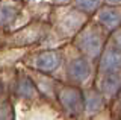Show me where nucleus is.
<instances>
[{
  "label": "nucleus",
  "mask_w": 121,
  "mask_h": 120,
  "mask_svg": "<svg viewBox=\"0 0 121 120\" xmlns=\"http://www.w3.org/2000/svg\"><path fill=\"white\" fill-rule=\"evenodd\" d=\"M59 100L68 112L77 114L82 110V91L74 87H62L59 90Z\"/></svg>",
  "instance_id": "nucleus-1"
},
{
  "label": "nucleus",
  "mask_w": 121,
  "mask_h": 120,
  "mask_svg": "<svg viewBox=\"0 0 121 120\" xmlns=\"http://www.w3.org/2000/svg\"><path fill=\"white\" fill-rule=\"evenodd\" d=\"M68 73H70V76L73 78L74 81H85L86 78L89 76V73H91V67H89L86 59L77 58V59H74V61L70 64Z\"/></svg>",
  "instance_id": "nucleus-2"
},
{
  "label": "nucleus",
  "mask_w": 121,
  "mask_h": 120,
  "mask_svg": "<svg viewBox=\"0 0 121 120\" xmlns=\"http://www.w3.org/2000/svg\"><path fill=\"white\" fill-rule=\"evenodd\" d=\"M98 20L106 29L113 31V29H117L121 24V11L113 9V8L103 9L100 12V15H98Z\"/></svg>",
  "instance_id": "nucleus-3"
},
{
  "label": "nucleus",
  "mask_w": 121,
  "mask_h": 120,
  "mask_svg": "<svg viewBox=\"0 0 121 120\" xmlns=\"http://www.w3.org/2000/svg\"><path fill=\"white\" fill-rule=\"evenodd\" d=\"M101 69L108 73L121 70V50L111 49L106 52V55L101 59Z\"/></svg>",
  "instance_id": "nucleus-4"
},
{
  "label": "nucleus",
  "mask_w": 121,
  "mask_h": 120,
  "mask_svg": "<svg viewBox=\"0 0 121 120\" xmlns=\"http://www.w3.org/2000/svg\"><path fill=\"white\" fill-rule=\"evenodd\" d=\"M59 61H60V58L58 53L45 52V53H41L36 58V67L41 72H53L55 69H58Z\"/></svg>",
  "instance_id": "nucleus-5"
},
{
  "label": "nucleus",
  "mask_w": 121,
  "mask_h": 120,
  "mask_svg": "<svg viewBox=\"0 0 121 120\" xmlns=\"http://www.w3.org/2000/svg\"><path fill=\"white\" fill-rule=\"evenodd\" d=\"M82 49L85 50V53L89 56H97L101 50V40L98 35H92V33H86L85 38L82 40Z\"/></svg>",
  "instance_id": "nucleus-6"
},
{
  "label": "nucleus",
  "mask_w": 121,
  "mask_h": 120,
  "mask_svg": "<svg viewBox=\"0 0 121 120\" xmlns=\"http://www.w3.org/2000/svg\"><path fill=\"white\" fill-rule=\"evenodd\" d=\"M101 87H103V91L109 93V94L118 91V88L121 87V76L117 74L115 72L106 74V76L103 78V81H101Z\"/></svg>",
  "instance_id": "nucleus-7"
},
{
  "label": "nucleus",
  "mask_w": 121,
  "mask_h": 120,
  "mask_svg": "<svg viewBox=\"0 0 121 120\" xmlns=\"http://www.w3.org/2000/svg\"><path fill=\"white\" fill-rule=\"evenodd\" d=\"M18 15V9L14 6H2L0 8V24L2 26H9L14 23V20Z\"/></svg>",
  "instance_id": "nucleus-8"
},
{
  "label": "nucleus",
  "mask_w": 121,
  "mask_h": 120,
  "mask_svg": "<svg viewBox=\"0 0 121 120\" xmlns=\"http://www.w3.org/2000/svg\"><path fill=\"white\" fill-rule=\"evenodd\" d=\"M18 93L24 97H33L36 94V90H35V85L33 82L29 79V78H23L18 82Z\"/></svg>",
  "instance_id": "nucleus-9"
},
{
  "label": "nucleus",
  "mask_w": 121,
  "mask_h": 120,
  "mask_svg": "<svg viewBox=\"0 0 121 120\" xmlns=\"http://www.w3.org/2000/svg\"><path fill=\"white\" fill-rule=\"evenodd\" d=\"M101 96L98 94V93L95 91H91L89 93V96L86 97V100H85V108H86V111H89V112H92V111H97L98 108L101 106Z\"/></svg>",
  "instance_id": "nucleus-10"
},
{
  "label": "nucleus",
  "mask_w": 121,
  "mask_h": 120,
  "mask_svg": "<svg viewBox=\"0 0 121 120\" xmlns=\"http://www.w3.org/2000/svg\"><path fill=\"white\" fill-rule=\"evenodd\" d=\"M98 5H100L98 0H76V6H77L79 9L85 11V12H92V11H95L98 8Z\"/></svg>",
  "instance_id": "nucleus-11"
},
{
  "label": "nucleus",
  "mask_w": 121,
  "mask_h": 120,
  "mask_svg": "<svg viewBox=\"0 0 121 120\" xmlns=\"http://www.w3.org/2000/svg\"><path fill=\"white\" fill-rule=\"evenodd\" d=\"M0 120H9V108L6 103L0 105Z\"/></svg>",
  "instance_id": "nucleus-12"
},
{
  "label": "nucleus",
  "mask_w": 121,
  "mask_h": 120,
  "mask_svg": "<svg viewBox=\"0 0 121 120\" xmlns=\"http://www.w3.org/2000/svg\"><path fill=\"white\" fill-rule=\"evenodd\" d=\"M108 3H111V5H118V3H121V0H106Z\"/></svg>",
  "instance_id": "nucleus-13"
},
{
  "label": "nucleus",
  "mask_w": 121,
  "mask_h": 120,
  "mask_svg": "<svg viewBox=\"0 0 121 120\" xmlns=\"http://www.w3.org/2000/svg\"><path fill=\"white\" fill-rule=\"evenodd\" d=\"M56 3H60V5H64V3H68L70 0H55Z\"/></svg>",
  "instance_id": "nucleus-14"
},
{
  "label": "nucleus",
  "mask_w": 121,
  "mask_h": 120,
  "mask_svg": "<svg viewBox=\"0 0 121 120\" xmlns=\"http://www.w3.org/2000/svg\"><path fill=\"white\" fill-rule=\"evenodd\" d=\"M0 93H2V84H0Z\"/></svg>",
  "instance_id": "nucleus-15"
}]
</instances>
